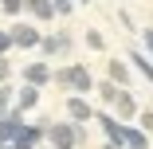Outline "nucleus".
<instances>
[{"label": "nucleus", "mask_w": 153, "mask_h": 149, "mask_svg": "<svg viewBox=\"0 0 153 149\" xmlns=\"http://www.w3.org/2000/svg\"><path fill=\"white\" fill-rule=\"evenodd\" d=\"M51 82L63 86V90L86 98L90 90H94V79H90V67L86 63H67V67H51Z\"/></svg>", "instance_id": "1"}, {"label": "nucleus", "mask_w": 153, "mask_h": 149, "mask_svg": "<svg viewBox=\"0 0 153 149\" xmlns=\"http://www.w3.org/2000/svg\"><path fill=\"white\" fill-rule=\"evenodd\" d=\"M43 141H47L51 149H82V145H86V126H75V122H47Z\"/></svg>", "instance_id": "2"}, {"label": "nucleus", "mask_w": 153, "mask_h": 149, "mask_svg": "<svg viewBox=\"0 0 153 149\" xmlns=\"http://www.w3.org/2000/svg\"><path fill=\"white\" fill-rule=\"evenodd\" d=\"M71 47H75V36H71V32H51V36H43V39H39L43 59H67V55H71Z\"/></svg>", "instance_id": "3"}, {"label": "nucleus", "mask_w": 153, "mask_h": 149, "mask_svg": "<svg viewBox=\"0 0 153 149\" xmlns=\"http://www.w3.org/2000/svg\"><path fill=\"white\" fill-rule=\"evenodd\" d=\"M8 39H12V47H20V51H27V47H39V27H32V24H12L8 27Z\"/></svg>", "instance_id": "4"}, {"label": "nucleus", "mask_w": 153, "mask_h": 149, "mask_svg": "<svg viewBox=\"0 0 153 149\" xmlns=\"http://www.w3.org/2000/svg\"><path fill=\"white\" fill-rule=\"evenodd\" d=\"M20 133H24V114H0V145H12V141H20Z\"/></svg>", "instance_id": "5"}, {"label": "nucleus", "mask_w": 153, "mask_h": 149, "mask_svg": "<svg viewBox=\"0 0 153 149\" xmlns=\"http://www.w3.org/2000/svg\"><path fill=\"white\" fill-rule=\"evenodd\" d=\"M47 82H51V67H47V59H36V63H27V67H24V86H36V90H43Z\"/></svg>", "instance_id": "6"}, {"label": "nucleus", "mask_w": 153, "mask_h": 149, "mask_svg": "<svg viewBox=\"0 0 153 149\" xmlns=\"http://www.w3.org/2000/svg\"><path fill=\"white\" fill-rule=\"evenodd\" d=\"M67 118L75 126H86V122H94V106H90L86 98H79V94H71L67 98Z\"/></svg>", "instance_id": "7"}, {"label": "nucleus", "mask_w": 153, "mask_h": 149, "mask_svg": "<svg viewBox=\"0 0 153 149\" xmlns=\"http://www.w3.org/2000/svg\"><path fill=\"white\" fill-rule=\"evenodd\" d=\"M106 75H110V82H114V86H122V90L134 82V75H130V63H126V59H106Z\"/></svg>", "instance_id": "8"}, {"label": "nucleus", "mask_w": 153, "mask_h": 149, "mask_svg": "<svg viewBox=\"0 0 153 149\" xmlns=\"http://www.w3.org/2000/svg\"><path fill=\"white\" fill-rule=\"evenodd\" d=\"M114 118H118V122H134V118H137V102H134L130 90H118V98H114Z\"/></svg>", "instance_id": "9"}, {"label": "nucleus", "mask_w": 153, "mask_h": 149, "mask_svg": "<svg viewBox=\"0 0 153 149\" xmlns=\"http://www.w3.org/2000/svg\"><path fill=\"white\" fill-rule=\"evenodd\" d=\"M24 12L39 20V24H51L55 20V8H51V0H24Z\"/></svg>", "instance_id": "10"}, {"label": "nucleus", "mask_w": 153, "mask_h": 149, "mask_svg": "<svg viewBox=\"0 0 153 149\" xmlns=\"http://www.w3.org/2000/svg\"><path fill=\"white\" fill-rule=\"evenodd\" d=\"M36 106H39V90H36V86H20L12 110H16V114H27V110H36Z\"/></svg>", "instance_id": "11"}, {"label": "nucleus", "mask_w": 153, "mask_h": 149, "mask_svg": "<svg viewBox=\"0 0 153 149\" xmlns=\"http://www.w3.org/2000/svg\"><path fill=\"white\" fill-rule=\"evenodd\" d=\"M122 149H149V133H141L137 126L126 122V130H122Z\"/></svg>", "instance_id": "12"}, {"label": "nucleus", "mask_w": 153, "mask_h": 149, "mask_svg": "<svg viewBox=\"0 0 153 149\" xmlns=\"http://www.w3.org/2000/svg\"><path fill=\"white\" fill-rule=\"evenodd\" d=\"M126 59H130V67H134V71H137L141 79H149V82H153V59H149L145 51H130Z\"/></svg>", "instance_id": "13"}, {"label": "nucleus", "mask_w": 153, "mask_h": 149, "mask_svg": "<svg viewBox=\"0 0 153 149\" xmlns=\"http://www.w3.org/2000/svg\"><path fill=\"white\" fill-rule=\"evenodd\" d=\"M94 90H98V98H102V106H114V98H118V90H122V86H114V82L106 79V82H98V86H94Z\"/></svg>", "instance_id": "14"}, {"label": "nucleus", "mask_w": 153, "mask_h": 149, "mask_svg": "<svg viewBox=\"0 0 153 149\" xmlns=\"http://www.w3.org/2000/svg\"><path fill=\"white\" fill-rule=\"evenodd\" d=\"M12 102H16V90L8 82H0V114H12Z\"/></svg>", "instance_id": "15"}, {"label": "nucleus", "mask_w": 153, "mask_h": 149, "mask_svg": "<svg viewBox=\"0 0 153 149\" xmlns=\"http://www.w3.org/2000/svg\"><path fill=\"white\" fill-rule=\"evenodd\" d=\"M86 47H90V51H102V47H106V36L94 32V27H86Z\"/></svg>", "instance_id": "16"}, {"label": "nucleus", "mask_w": 153, "mask_h": 149, "mask_svg": "<svg viewBox=\"0 0 153 149\" xmlns=\"http://www.w3.org/2000/svg\"><path fill=\"white\" fill-rule=\"evenodd\" d=\"M137 130L141 133H153V110H137Z\"/></svg>", "instance_id": "17"}, {"label": "nucleus", "mask_w": 153, "mask_h": 149, "mask_svg": "<svg viewBox=\"0 0 153 149\" xmlns=\"http://www.w3.org/2000/svg\"><path fill=\"white\" fill-rule=\"evenodd\" d=\"M0 12H4V16H20L24 12V0H0Z\"/></svg>", "instance_id": "18"}, {"label": "nucleus", "mask_w": 153, "mask_h": 149, "mask_svg": "<svg viewBox=\"0 0 153 149\" xmlns=\"http://www.w3.org/2000/svg\"><path fill=\"white\" fill-rule=\"evenodd\" d=\"M51 8H55V16H71L75 12V0H51Z\"/></svg>", "instance_id": "19"}, {"label": "nucleus", "mask_w": 153, "mask_h": 149, "mask_svg": "<svg viewBox=\"0 0 153 149\" xmlns=\"http://www.w3.org/2000/svg\"><path fill=\"white\" fill-rule=\"evenodd\" d=\"M12 51V39H8V27H0V59H8Z\"/></svg>", "instance_id": "20"}, {"label": "nucleus", "mask_w": 153, "mask_h": 149, "mask_svg": "<svg viewBox=\"0 0 153 149\" xmlns=\"http://www.w3.org/2000/svg\"><path fill=\"white\" fill-rule=\"evenodd\" d=\"M141 43H145V51H149V59H153V27H141Z\"/></svg>", "instance_id": "21"}, {"label": "nucleus", "mask_w": 153, "mask_h": 149, "mask_svg": "<svg viewBox=\"0 0 153 149\" xmlns=\"http://www.w3.org/2000/svg\"><path fill=\"white\" fill-rule=\"evenodd\" d=\"M12 79V63H8V59H0V82H8Z\"/></svg>", "instance_id": "22"}, {"label": "nucleus", "mask_w": 153, "mask_h": 149, "mask_svg": "<svg viewBox=\"0 0 153 149\" xmlns=\"http://www.w3.org/2000/svg\"><path fill=\"white\" fill-rule=\"evenodd\" d=\"M0 149H27V145H20V141H12V145H0Z\"/></svg>", "instance_id": "23"}, {"label": "nucleus", "mask_w": 153, "mask_h": 149, "mask_svg": "<svg viewBox=\"0 0 153 149\" xmlns=\"http://www.w3.org/2000/svg\"><path fill=\"white\" fill-rule=\"evenodd\" d=\"M75 4H94V0H75Z\"/></svg>", "instance_id": "24"}, {"label": "nucleus", "mask_w": 153, "mask_h": 149, "mask_svg": "<svg viewBox=\"0 0 153 149\" xmlns=\"http://www.w3.org/2000/svg\"><path fill=\"white\" fill-rule=\"evenodd\" d=\"M106 149H118V145H110V141H106Z\"/></svg>", "instance_id": "25"}, {"label": "nucleus", "mask_w": 153, "mask_h": 149, "mask_svg": "<svg viewBox=\"0 0 153 149\" xmlns=\"http://www.w3.org/2000/svg\"><path fill=\"white\" fill-rule=\"evenodd\" d=\"M43 149H51V145H43Z\"/></svg>", "instance_id": "26"}]
</instances>
